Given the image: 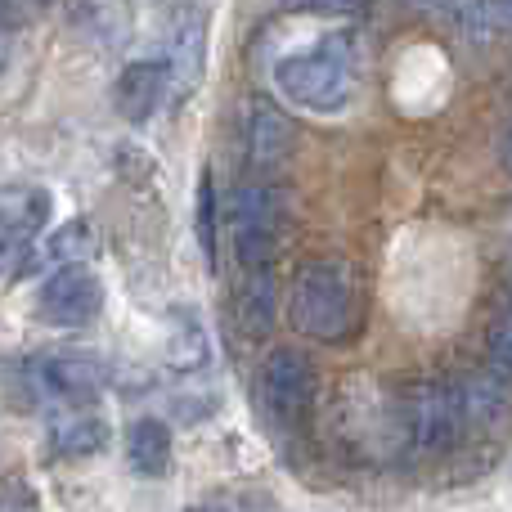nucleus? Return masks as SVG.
Instances as JSON below:
<instances>
[{"instance_id":"obj_1","label":"nucleus","mask_w":512,"mask_h":512,"mask_svg":"<svg viewBox=\"0 0 512 512\" xmlns=\"http://www.w3.org/2000/svg\"><path fill=\"white\" fill-rule=\"evenodd\" d=\"M355 279L342 261H306L292 279L288 292V319L310 342H342L351 337L355 315H360Z\"/></svg>"},{"instance_id":"obj_2","label":"nucleus","mask_w":512,"mask_h":512,"mask_svg":"<svg viewBox=\"0 0 512 512\" xmlns=\"http://www.w3.org/2000/svg\"><path fill=\"white\" fill-rule=\"evenodd\" d=\"M274 86L288 104L310 113H337L346 108L355 86V63L346 41H319L310 50H297L274 63Z\"/></svg>"},{"instance_id":"obj_3","label":"nucleus","mask_w":512,"mask_h":512,"mask_svg":"<svg viewBox=\"0 0 512 512\" xmlns=\"http://www.w3.org/2000/svg\"><path fill=\"white\" fill-rule=\"evenodd\" d=\"M396 427L414 454H441L468 436V418L459 405V387L454 382H418L400 396Z\"/></svg>"},{"instance_id":"obj_4","label":"nucleus","mask_w":512,"mask_h":512,"mask_svg":"<svg viewBox=\"0 0 512 512\" xmlns=\"http://www.w3.org/2000/svg\"><path fill=\"white\" fill-rule=\"evenodd\" d=\"M279 225H283L279 189L265 185V180L239 185L230 207V234H234V252H239L243 270H270L274 248H279Z\"/></svg>"},{"instance_id":"obj_5","label":"nucleus","mask_w":512,"mask_h":512,"mask_svg":"<svg viewBox=\"0 0 512 512\" xmlns=\"http://www.w3.org/2000/svg\"><path fill=\"white\" fill-rule=\"evenodd\" d=\"M256 391H261V409L274 427L283 432H297L310 418V405H315V369L301 351H279L265 355L261 378H256Z\"/></svg>"},{"instance_id":"obj_6","label":"nucleus","mask_w":512,"mask_h":512,"mask_svg":"<svg viewBox=\"0 0 512 512\" xmlns=\"http://www.w3.org/2000/svg\"><path fill=\"white\" fill-rule=\"evenodd\" d=\"M45 324L54 328H86L95 324V315L104 310V283L86 270V265H68V270L50 274L36 297Z\"/></svg>"},{"instance_id":"obj_7","label":"nucleus","mask_w":512,"mask_h":512,"mask_svg":"<svg viewBox=\"0 0 512 512\" xmlns=\"http://www.w3.org/2000/svg\"><path fill=\"white\" fill-rule=\"evenodd\" d=\"M167 77H171V99H189L203 81L207 63V9L203 5H180L167 23Z\"/></svg>"},{"instance_id":"obj_8","label":"nucleus","mask_w":512,"mask_h":512,"mask_svg":"<svg viewBox=\"0 0 512 512\" xmlns=\"http://www.w3.org/2000/svg\"><path fill=\"white\" fill-rule=\"evenodd\" d=\"M36 382L59 405H90L95 396H104L108 369L86 351H59L36 360Z\"/></svg>"},{"instance_id":"obj_9","label":"nucleus","mask_w":512,"mask_h":512,"mask_svg":"<svg viewBox=\"0 0 512 512\" xmlns=\"http://www.w3.org/2000/svg\"><path fill=\"white\" fill-rule=\"evenodd\" d=\"M171 95V77H167V63L162 59H140V63H126L122 77L113 86V104L126 122H149L153 108Z\"/></svg>"},{"instance_id":"obj_10","label":"nucleus","mask_w":512,"mask_h":512,"mask_svg":"<svg viewBox=\"0 0 512 512\" xmlns=\"http://www.w3.org/2000/svg\"><path fill=\"white\" fill-rule=\"evenodd\" d=\"M50 189L41 185H9L5 203H0V234H5V252L14 248H32V239L45 230L50 221Z\"/></svg>"},{"instance_id":"obj_11","label":"nucleus","mask_w":512,"mask_h":512,"mask_svg":"<svg viewBox=\"0 0 512 512\" xmlns=\"http://www.w3.org/2000/svg\"><path fill=\"white\" fill-rule=\"evenodd\" d=\"M292 144H297V126L270 104H256L252 126H248V158L261 176L279 171L292 158Z\"/></svg>"},{"instance_id":"obj_12","label":"nucleus","mask_w":512,"mask_h":512,"mask_svg":"<svg viewBox=\"0 0 512 512\" xmlns=\"http://www.w3.org/2000/svg\"><path fill=\"white\" fill-rule=\"evenodd\" d=\"M50 445L63 459H90L108 445V418H99L95 409H68V414L54 418L50 427Z\"/></svg>"},{"instance_id":"obj_13","label":"nucleus","mask_w":512,"mask_h":512,"mask_svg":"<svg viewBox=\"0 0 512 512\" xmlns=\"http://www.w3.org/2000/svg\"><path fill=\"white\" fill-rule=\"evenodd\" d=\"M126 463L140 477H162L171 468V432L158 418H135L126 432Z\"/></svg>"},{"instance_id":"obj_14","label":"nucleus","mask_w":512,"mask_h":512,"mask_svg":"<svg viewBox=\"0 0 512 512\" xmlns=\"http://www.w3.org/2000/svg\"><path fill=\"white\" fill-rule=\"evenodd\" d=\"M459 387V405H463V418H468V432H490L508 418V396L495 378H463L454 382Z\"/></svg>"},{"instance_id":"obj_15","label":"nucleus","mask_w":512,"mask_h":512,"mask_svg":"<svg viewBox=\"0 0 512 512\" xmlns=\"http://www.w3.org/2000/svg\"><path fill=\"white\" fill-rule=\"evenodd\" d=\"M167 364L176 373H203L212 364V346H207V328L198 324L189 310H180L171 319V337H167Z\"/></svg>"},{"instance_id":"obj_16","label":"nucleus","mask_w":512,"mask_h":512,"mask_svg":"<svg viewBox=\"0 0 512 512\" xmlns=\"http://www.w3.org/2000/svg\"><path fill=\"white\" fill-rule=\"evenodd\" d=\"M239 315L252 337H265L279 319V297H274V274L270 270H243V292H239Z\"/></svg>"},{"instance_id":"obj_17","label":"nucleus","mask_w":512,"mask_h":512,"mask_svg":"<svg viewBox=\"0 0 512 512\" xmlns=\"http://www.w3.org/2000/svg\"><path fill=\"white\" fill-rule=\"evenodd\" d=\"M45 256H50L59 270H68V265H86L90 256H95V230H90V221L59 225V230L45 239Z\"/></svg>"},{"instance_id":"obj_18","label":"nucleus","mask_w":512,"mask_h":512,"mask_svg":"<svg viewBox=\"0 0 512 512\" xmlns=\"http://www.w3.org/2000/svg\"><path fill=\"white\" fill-rule=\"evenodd\" d=\"M198 248H203L207 265H216V189H212V176L198 180Z\"/></svg>"},{"instance_id":"obj_19","label":"nucleus","mask_w":512,"mask_h":512,"mask_svg":"<svg viewBox=\"0 0 512 512\" xmlns=\"http://www.w3.org/2000/svg\"><path fill=\"white\" fill-rule=\"evenodd\" d=\"M490 364L512 378V310L490 328Z\"/></svg>"},{"instance_id":"obj_20","label":"nucleus","mask_w":512,"mask_h":512,"mask_svg":"<svg viewBox=\"0 0 512 512\" xmlns=\"http://www.w3.org/2000/svg\"><path fill=\"white\" fill-rule=\"evenodd\" d=\"M0 512H41V504H36V495L23 486V481H9L5 504H0Z\"/></svg>"},{"instance_id":"obj_21","label":"nucleus","mask_w":512,"mask_h":512,"mask_svg":"<svg viewBox=\"0 0 512 512\" xmlns=\"http://www.w3.org/2000/svg\"><path fill=\"white\" fill-rule=\"evenodd\" d=\"M486 14H490V27H508L512 32V0H486Z\"/></svg>"},{"instance_id":"obj_22","label":"nucleus","mask_w":512,"mask_h":512,"mask_svg":"<svg viewBox=\"0 0 512 512\" xmlns=\"http://www.w3.org/2000/svg\"><path fill=\"white\" fill-rule=\"evenodd\" d=\"M504 162H508V171H512V126H508V140H504Z\"/></svg>"},{"instance_id":"obj_23","label":"nucleus","mask_w":512,"mask_h":512,"mask_svg":"<svg viewBox=\"0 0 512 512\" xmlns=\"http://www.w3.org/2000/svg\"><path fill=\"white\" fill-rule=\"evenodd\" d=\"M189 512H225V508H212V504H203V508H189Z\"/></svg>"},{"instance_id":"obj_24","label":"nucleus","mask_w":512,"mask_h":512,"mask_svg":"<svg viewBox=\"0 0 512 512\" xmlns=\"http://www.w3.org/2000/svg\"><path fill=\"white\" fill-rule=\"evenodd\" d=\"M414 5H432V0H414Z\"/></svg>"}]
</instances>
